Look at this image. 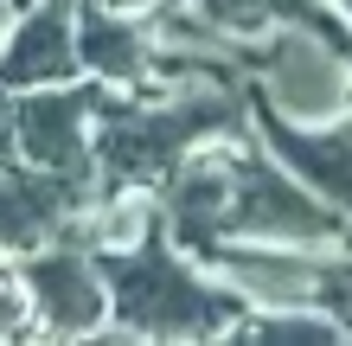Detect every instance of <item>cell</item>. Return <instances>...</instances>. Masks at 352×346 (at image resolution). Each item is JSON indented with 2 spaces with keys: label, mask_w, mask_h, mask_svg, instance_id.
Here are the masks:
<instances>
[{
  "label": "cell",
  "mask_w": 352,
  "mask_h": 346,
  "mask_svg": "<svg viewBox=\"0 0 352 346\" xmlns=\"http://www.w3.org/2000/svg\"><path fill=\"white\" fill-rule=\"evenodd\" d=\"M102 270H109V334L129 340H231L250 314V301L205 257H186L167 231L129 250H102Z\"/></svg>",
  "instance_id": "cell-1"
},
{
  "label": "cell",
  "mask_w": 352,
  "mask_h": 346,
  "mask_svg": "<svg viewBox=\"0 0 352 346\" xmlns=\"http://www.w3.org/2000/svg\"><path fill=\"white\" fill-rule=\"evenodd\" d=\"M224 237H256V244H307V250H333L352 237V218L320 199L295 167L250 135L231 141V206H224Z\"/></svg>",
  "instance_id": "cell-2"
},
{
  "label": "cell",
  "mask_w": 352,
  "mask_h": 346,
  "mask_svg": "<svg viewBox=\"0 0 352 346\" xmlns=\"http://www.w3.org/2000/svg\"><path fill=\"white\" fill-rule=\"evenodd\" d=\"M250 96L282 122L352 116V39L320 26H276L250 39Z\"/></svg>",
  "instance_id": "cell-3"
},
{
  "label": "cell",
  "mask_w": 352,
  "mask_h": 346,
  "mask_svg": "<svg viewBox=\"0 0 352 346\" xmlns=\"http://www.w3.org/2000/svg\"><path fill=\"white\" fill-rule=\"evenodd\" d=\"M102 103H109V84H96V77L13 90V148H19V160L71 173V180H84V186H102V173H96Z\"/></svg>",
  "instance_id": "cell-4"
},
{
  "label": "cell",
  "mask_w": 352,
  "mask_h": 346,
  "mask_svg": "<svg viewBox=\"0 0 352 346\" xmlns=\"http://www.w3.org/2000/svg\"><path fill=\"white\" fill-rule=\"evenodd\" d=\"M13 263L26 276L38 334H52V340L109 334V270H102V250H90L84 237H65V244H45V250L13 257Z\"/></svg>",
  "instance_id": "cell-5"
},
{
  "label": "cell",
  "mask_w": 352,
  "mask_h": 346,
  "mask_svg": "<svg viewBox=\"0 0 352 346\" xmlns=\"http://www.w3.org/2000/svg\"><path fill=\"white\" fill-rule=\"evenodd\" d=\"M96 199V186L32 160H7L0 167V257H32L45 244H65L84 225V206Z\"/></svg>",
  "instance_id": "cell-6"
},
{
  "label": "cell",
  "mask_w": 352,
  "mask_h": 346,
  "mask_svg": "<svg viewBox=\"0 0 352 346\" xmlns=\"http://www.w3.org/2000/svg\"><path fill=\"white\" fill-rule=\"evenodd\" d=\"M212 270L250 301V308H320V263L327 250L307 244H256V237H224L212 257Z\"/></svg>",
  "instance_id": "cell-7"
},
{
  "label": "cell",
  "mask_w": 352,
  "mask_h": 346,
  "mask_svg": "<svg viewBox=\"0 0 352 346\" xmlns=\"http://www.w3.org/2000/svg\"><path fill=\"white\" fill-rule=\"evenodd\" d=\"M77 13H84V0H26L13 32L0 39V90H38V84L84 77Z\"/></svg>",
  "instance_id": "cell-8"
},
{
  "label": "cell",
  "mask_w": 352,
  "mask_h": 346,
  "mask_svg": "<svg viewBox=\"0 0 352 346\" xmlns=\"http://www.w3.org/2000/svg\"><path fill=\"white\" fill-rule=\"evenodd\" d=\"M77 52H84V77H96L109 90H160V39L148 26V13L84 0Z\"/></svg>",
  "instance_id": "cell-9"
},
{
  "label": "cell",
  "mask_w": 352,
  "mask_h": 346,
  "mask_svg": "<svg viewBox=\"0 0 352 346\" xmlns=\"http://www.w3.org/2000/svg\"><path fill=\"white\" fill-rule=\"evenodd\" d=\"M256 141L282 160V167H295L320 199H333V206L352 218V116H333V122H282V116L256 109Z\"/></svg>",
  "instance_id": "cell-10"
},
{
  "label": "cell",
  "mask_w": 352,
  "mask_h": 346,
  "mask_svg": "<svg viewBox=\"0 0 352 346\" xmlns=\"http://www.w3.org/2000/svg\"><path fill=\"white\" fill-rule=\"evenodd\" d=\"M192 7L205 19H218L224 32H237V39H263L276 26H320V32L352 39L340 0H192Z\"/></svg>",
  "instance_id": "cell-11"
},
{
  "label": "cell",
  "mask_w": 352,
  "mask_h": 346,
  "mask_svg": "<svg viewBox=\"0 0 352 346\" xmlns=\"http://www.w3.org/2000/svg\"><path fill=\"white\" fill-rule=\"evenodd\" d=\"M231 340H307V346H327V340H352L346 327L327 308H314V301H307V308H250L237 321V334Z\"/></svg>",
  "instance_id": "cell-12"
},
{
  "label": "cell",
  "mask_w": 352,
  "mask_h": 346,
  "mask_svg": "<svg viewBox=\"0 0 352 346\" xmlns=\"http://www.w3.org/2000/svg\"><path fill=\"white\" fill-rule=\"evenodd\" d=\"M13 334H38V321H32V295H26L19 263L0 257V340H13Z\"/></svg>",
  "instance_id": "cell-13"
},
{
  "label": "cell",
  "mask_w": 352,
  "mask_h": 346,
  "mask_svg": "<svg viewBox=\"0 0 352 346\" xmlns=\"http://www.w3.org/2000/svg\"><path fill=\"white\" fill-rule=\"evenodd\" d=\"M19 148H13V90H0V167H7Z\"/></svg>",
  "instance_id": "cell-14"
},
{
  "label": "cell",
  "mask_w": 352,
  "mask_h": 346,
  "mask_svg": "<svg viewBox=\"0 0 352 346\" xmlns=\"http://www.w3.org/2000/svg\"><path fill=\"white\" fill-rule=\"evenodd\" d=\"M19 7H26V0H0V39L13 32V19H19Z\"/></svg>",
  "instance_id": "cell-15"
},
{
  "label": "cell",
  "mask_w": 352,
  "mask_h": 346,
  "mask_svg": "<svg viewBox=\"0 0 352 346\" xmlns=\"http://www.w3.org/2000/svg\"><path fill=\"white\" fill-rule=\"evenodd\" d=\"M96 7H129V13H148L154 0H96Z\"/></svg>",
  "instance_id": "cell-16"
},
{
  "label": "cell",
  "mask_w": 352,
  "mask_h": 346,
  "mask_svg": "<svg viewBox=\"0 0 352 346\" xmlns=\"http://www.w3.org/2000/svg\"><path fill=\"white\" fill-rule=\"evenodd\" d=\"M340 13H346V26H352V0H340Z\"/></svg>",
  "instance_id": "cell-17"
}]
</instances>
